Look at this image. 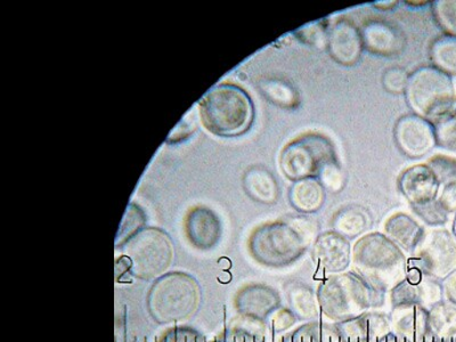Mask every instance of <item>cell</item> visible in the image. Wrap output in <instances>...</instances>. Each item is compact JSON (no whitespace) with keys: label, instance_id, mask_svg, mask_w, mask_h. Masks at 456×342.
<instances>
[{"label":"cell","instance_id":"6da1fadb","mask_svg":"<svg viewBox=\"0 0 456 342\" xmlns=\"http://www.w3.org/2000/svg\"><path fill=\"white\" fill-rule=\"evenodd\" d=\"M350 267L373 291L386 295L406 279L410 262L385 234L369 233L354 246Z\"/></svg>","mask_w":456,"mask_h":342},{"label":"cell","instance_id":"7a4b0ae2","mask_svg":"<svg viewBox=\"0 0 456 342\" xmlns=\"http://www.w3.org/2000/svg\"><path fill=\"white\" fill-rule=\"evenodd\" d=\"M203 127L219 137H238L251 128L255 107L249 94L234 84L214 86L200 101Z\"/></svg>","mask_w":456,"mask_h":342},{"label":"cell","instance_id":"3957f363","mask_svg":"<svg viewBox=\"0 0 456 342\" xmlns=\"http://www.w3.org/2000/svg\"><path fill=\"white\" fill-rule=\"evenodd\" d=\"M312 239L306 218L291 219L256 227L248 246L256 263L266 267L283 268L305 255Z\"/></svg>","mask_w":456,"mask_h":342},{"label":"cell","instance_id":"277c9868","mask_svg":"<svg viewBox=\"0 0 456 342\" xmlns=\"http://www.w3.org/2000/svg\"><path fill=\"white\" fill-rule=\"evenodd\" d=\"M317 301L325 319L344 323L382 304V297L353 272L328 275L317 289Z\"/></svg>","mask_w":456,"mask_h":342},{"label":"cell","instance_id":"5b68a950","mask_svg":"<svg viewBox=\"0 0 456 342\" xmlns=\"http://www.w3.org/2000/svg\"><path fill=\"white\" fill-rule=\"evenodd\" d=\"M201 303V289L197 280L185 273L161 276L149 293L151 315L160 324L176 323L192 317Z\"/></svg>","mask_w":456,"mask_h":342},{"label":"cell","instance_id":"8992f818","mask_svg":"<svg viewBox=\"0 0 456 342\" xmlns=\"http://www.w3.org/2000/svg\"><path fill=\"white\" fill-rule=\"evenodd\" d=\"M405 95L415 114L434 122L450 114L455 102L449 77L431 67L418 69L410 76Z\"/></svg>","mask_w":456,"mask_h":342},{"label":"cell","instance_id":"52a82bcc","mask_svg":"<svg viewBox=\"0 0 456 342\" xmlns=\"http://www.w3.org/2000/svg\"><path fill=\"white\" fill-rule=\"evenodd\" d=\"M338 161L335 145L319 133H306L284 146L280 156L283 174L291 181L317 178L332 162Z\"/></svg>","mask_w":456,"mask_h":342},{"label":"cell","instance_id":"ba28073f","mask_svg":"<svg viewBox=\"0 0 456 342\" xmlns=\"http://www.w3.org/2000/svg\"><path fill=\"white\" fill-rule=\"evenodd\" d=\"M121 248L129 260L133 276L137 279H160L173 264V242L160 228H142Z\"/></svg>","mask_w":456,"mask_h":342},{"label":"cell","instance_id":"9c48e42d","mask_svg":"<svg viewBox=\"0 0 456 342\" xmlns=\"http://www.w3.org/2000/svg\"><path fill=\"white\" fill-rule=\"evenodd\" d=\"M410 267L431 279L444 281L456 271V238L443 228L425 231L411 255Z\"/></svg>","mask_w":456,"mask_h":342},{"label":"cell","instance_id":"30bf717a","mask_svg":"<svg viewBox=\"0 0 456 342\" xmlns=\"http://www.w3.org/2000/svg\"><path fill=\"white\" fill-rule=\"evenodd\" d=\"M389 297L393 308L419 305L430 311L443 300V285L417 268L410 267L406 279L389 292Z\"/></svg>","mask_w":456,"mask_h":342},{"label":"cell","instance_id":"8fae6325","mask_svg":"<svg viewBox=\"0 0 456 342\" xmlns=\"http://www.w3.org/2000/svg\"><path fill=\"white\" fill-rule=\"evenodd\" d=\"M394 135L402 152L412 159L426 156L436 144L434 126L415 113L397 121Z\"/></svg>","mask_w":456,"mask_h":342},{"label":"cell","instance_id":"7c38bea8","mask_svg":"<svg viewBox=\"0 0 456 342\" xmlns=\"http://www.w3.org/2000/svg\"><path fill=\"white\" fill-rule=\"evenodd\" d=\"M312 256L321 272L339 274L347 271L352 264V247L348 239L336 231L324 232L317 236Z\"/></svg>","mask_w":456,"mask_h":342},{"label":"cell","instance_id":"4fadbf2b","mask_svg":"<svg viewBox=\"0 0 456 342\" xmlns=\"http://www.w3.org/2000/svg\"><path fill=\"white\" fill-rule=\"evenodd\" d=\"M327 46L336 62L345 67L355 65L364 48L360 28L348 19H338L328 30Z\"/></svg>","mask_w":456,"mask_h":342},{"label":"cell","instance_id":"5bb4252c","mask_svg":"<svg viewBox=\"0 0 456 342\" xmlns=\"http://www.w3.org/2000/svg\"><path fill=\"white\" fill-rule=\"evenodd\" d=\"M185 232L195 248L209 250L221 240V219L209 208L195 207L186 216Z\"/></svg>","mask_w":456,"mask_h":342},{"label":"cell","instance_id":"9a60e30c","mask_svg":"<svg viewBox=\"0 0 456 342\" xmlns=\"http://www.w3.org/2000/svg\"><path fill=\"white\" fill-rule=\"evenodd\" d=\"M281 306L279 292L266 285H249L238 293L235 307L244 317L265 321Z\"/></svg>","mask_w":456,"mask_h":342},{"label":"cell","instance_id":"2e32d148","mask_svg":"<svg viewBox=\"0 0 456 342\" xmlns=\"http://www.w3.org/2000/svg\"><path fill=\"white\" fill-rule=\"evenodd\" d=\"M399 190L411 205L420 206L434 201L438 192L439 182L426 165L410 167L398 181Z\"/></svg>","mask_w":456,"mask_h":342},{"label":"cell","instance_id":"e0dca14e","mask_svg":"<svg viewBox=\"0 0 456 342\" xmlns=\"http://www.w3.org/2000/svg\"><path fill=\"white\" fill-rule=\"evenodd\" d=\"M393 331L410 342H425L431 335L429 309L419 305H407L393 308Z\"/></svg>","mask_w":456,"mask_h":342},{"label":"cell","instance_id":"ac0fdd59","mask_svg":"<svg viewBox=\"0 0 456 342\" xmlns=\"http://www.w3.org/2000/svg\"><path fill=\"white\" fill-rule=\"evenodd\" d=\"M364 48L379 56L398 54L404 47L402 32L385 21H370L361 32Z\"/></svg>","mask_w":456,"mask_h":342},{"label":"cell","instance_id":"d6986e66","mask_svg":"<svg viewBox=\"0 0 456 342\" xmlns=\"http://www.w3.org/2000/svg\"><path fill=\"white\" fill-rule=\"evenodd\" d=\"M425 230L409 215L397 213L385 223V235L407 254H413Z\"/></svg>","mask_w":456,"mask_h":342},{"label":"cell","instance_id":"ffe728a7","mask_svg":"<svg viewBox=\"0 0 456 342\" xmlns=\"http://www.w3.org/2000/svg\"><path fill=\"white\" fill-rule=\"evenodd\" d=\"M243 189L252 200L273 205L279 199V184L274 175L264 167H252L243 176Z\"/></svg>","mask_w":456,"mask_h":342},{"label":"cell","instance_id":"44dd1931","mask_svg":"<svg viewBox=\"0 0 456 342\" xmlns=\"http://www.w3.org/2000/svg\"><path fill=\"white\" fill-rule=\"evenodd\" d=\"M289 200L301 214L317 213L325 202V189L319 179L304 178L293 183Z\"/></svg>","mask_w":456,"mask_h":342},{"label":"cell","instance_id":"7402d4cb","mask_svg":"<svg viewBox=\"0 0 456 342\" xmlns=\"http://www.w3.org/2000/svg\"><path fill=\"white\" fill-rule=\"evenodd\" d=\"M333 230L346 239L357 238L370 226V216L365 208L347 206L342 208L333 217Z\"/></svg>","mask_w":456,"mask_h":342},{"label":"cell","instance_id":"603a6c76","mask_svg":"<svg viewBox=\"0 0 456 342\" xmlns=\"http://www.w3.org/2000/svg\"><path fill=\"white\" fill-rule=\"evenodd\" d=\"M322 342H372L366 335L362 317L344 323L322 324Z\"/></svg>","mask_w":456,"mask_h":342},{"label":"cell","instance_id":"cb8c5ba5","mask_svg":"<svg viewBox=\"0 0 456 342\" xmlns=\"http://www.w3.org/2000/svg\"><path fill=\"white\" fill-rule=\"evenodd\" d=\"M431 335L439 339H449L456 335V305L442 300L429 311Z\"/></svg>","mask_w":456,"mask_h":342},{"label":"cell","instance_id":"d4e9b609","mask_svg":"<svg viewBox=\"0 0 456 342\" xmlns=\"http://www.w3.org/2000/svg\"><path fill=\"white\" fill-rule=\"evenodd\" d=\"M288 301L298 320L312 321L319 316L317 296L306 285H295L291 288L288 292Z\"/></svg>","mask_w":456,"mask_h":342},{"label":"cell","instance_id":"484cf974","mask_svg":"<svg viewBox=\"0 0 456 342\" xmlns=\"http://www.w3.org/2000/svg\"><path fill=\"white\" fill-rule=\"evenodd\" d=\"M259 86L264 96L278 107L293 108L298 104V94L296 89L283 80H264Z\"/></svg>","mask_w":456,"mask_h":342},{"label":"cell","instance_id":"4316f807","mask_svg":"<svg viewBox=\"0 0 456 342\" xmlns=\"http://www.w3.org/2000/svg\"><path fill=\"white\" fill-rule=\"evenodd\" d=\"M431 61L439 70L456 73V38L441 37L431 46Z\"/></svg>","mask_w":456,"mask_h":342},{"label":"cell","instance_id":"83f0119b","mask_svg":"<svg viewBox=\"0 0 456 342\" xmlns=\"http://www.w3.org/2000/svg\"><path fill=\"white\" fill-rule=\"evenodd\" d=\"M145 223L144 213L135 205H130L126 211L124 221L116 240L117 247H122L128 240L142 230Z\"/></svg>","mask_w":456,"mask_h":342},{"label":"cell","instance_id":"f1b7e54d","mask_svg":"<svg viewBox=\"0 0 456 342\" xmlns=\"http://www.w3.org/2000/svg\"><path fill=\"white\" fill-rule=\"evenodd\" d=\"M436 142L442 148L456 152V116L447 114L435 122Z\"/></svg>","mask_w":456,"mask_h":342},{"label":"cell","instance_id":"f546056e","mask_svg":"<svg viewBox=\"0 0 456 342\" xmlns=\"http://www.w3.org/2000/svg\"><path fill=\"white\" fill-rule=\"evenodd\" d=\"M281 335L279 342H322V325L319 322H309Z\"/></svg>","mask_w":456,"mask_h":342},{"label":"cell","instance_id":"4dcf8cb0","mask_svg":"<svg viewBox=\"0 0 456 342\" xmlns=\"http://www.w3.org/2000/svg\"><path fill=\"white\" fill-rule=\"evenodd\" d=\"M414 213L430 226L444 225L447 221V211L441 202L430 201L425 205L412 207Z\"/></svg>","mask_w":456,"mask_h":342},{"label":"cell","instance_id":"1f68e13d","mask_svg":"<svg viewBox=\"0 0 456 342\" xmlns=\"http://www.w3.org/2000/svg\"><path fill=\"white\" fill-rule=\"evenodd\" d=\"M434 15L444 30L456 36V2L435 3Z\"/></svg>","mask_w":456,"mask_h":342},{"label":"cell","instance_id":"d6a6232c","mask_svg":"<svg viewBox=\"0 0 456 342\" xmlns=\"http://www.w3.org/2000/svg\"><path fill=\"white\" fill-rule=\"evenodd\" d=\"M409 79V73L405 70L401 68H392L385 72L382 83H384L386 91L401 95V94L406 92Z\"/></svg>","mask_w":456,"mask_h":342},{"label":"cell","instance_id":"836d02e7","mask_svg":"<svg viewBox=\"0 0 456 342\" xmlns=\"http://www.w3.org/2000/svg\"><path fill=\"white\" fill-rule=\"evenodd\" d=\"M428 167L433 171L439 183L456 176V161H454V159L436 156L430 159Z\"/></svg>","mask_w":456,"mask_h":342},{"label":"cell","instance_id":"e575fe53","mask_svg":"<svg viewBox=\"0 0 456 342\" xmlns=\"http://www.w3.org/2000/svg\"><path fill=\"white\" fill-rule=\"evenodd\" d=\"M319 181L324 189L332 191V192L340 191L344 185V176H342L339 162L335 161L325 167L319 176Z\"/></svg>","mask_w":456,"mask_h":342},{"label":"cell","instance_id":"d590c367","mask_svg":"<svg viewBox=\"0 0 456 342\" xmlns=\"http://www.w3.org/2000/svg\"><path fill=\"white\" fill-rule=\"evenodd\" d=\"M298 321V317L295 315L291 309L279 308L274 313V317H273V330H274L276 335L288 332L289 330L295 327Z\"/></svg>","mask_w":456,"mask_h":342},{"label":"cell","instance_id":"8d00e7d4","mask_svg":"<svg viewBox=\"0 0 456 342\" xmlns=\"http://www.w3.org/2000/svg\"><path fill=\"white\" fill-rule=\"evenodd\" d=\"M304 32H299V35H303L301 40H305V43L316 44L320 40H323L327 44L328 30L325 28L324 24L314 23L311 26L303 28Z\"/></svg>","mask_w":456,"mask_h":342},{"label":"cell","instance_id":"74e56055","mask_svg":"<svg viewBox=\"0 0 456 342\" xmlns=\"http://www.w3.org/2000/svg\"><path fill=\"white\" fill-rule=\"evenodd\" d=\"M162 342H205V340L193 330L174 329L167 333Z\"/></svg>","mask_w":456,"mask_h":342},{"label":"cell","instance_id":"f35d334b","mask_svg":"<svg viewBox=\"0 0 456 342\" xmlns=\"http://www.w3.org/2000/svg\"><path fill=\"white\" fill-rule=\"evenodd\" d=\"M441 205L445 208L447 213L456 208V182L451 183L443 191L442 198L439 200Z\"/></svg>","mask_w":456,"mask_h":342},{"label":"cell","instance_id":"ab89813d","mask_svg":"<svg viewBox=\"0 0 456 342\" xmlns=\"http://www.w3.org/2000/svg\"><path fill=\"white\" fill-rule=\"evenodd\" d=\"M444 297L450 303L456 305V271L452 273L449 278L443 281Z\"/></svg>","mask_w":456,"mask_h":342},{"label":"cell","instance_id":"60d3db41","mask_svg":"<svg viewBox=\"0 0 456 342\" xmlns=\"http://www.w3.org/2000/svg\"><path fill=\"white\" fill-rule=\"evenodd\" d=\"M378 342H410L404 339V338H402L401 336L396 335V333L390 332L388 335L382 338V339L379 340Z\"/></svg>","mask_w":456,"mask_h":342},{"label":"cell","instance_id":"b9f144b4","mask_svg":"<svg viewBox=\"0 0 456 342\" xmlns=\"http://www.w3.org/2000/svg\"><path fill=\"white\" fill-rule=\"evenodd\" d=\"M219 281H221V282H223V283L230 282L231 275L228 274L227 272H224L223 274L221 276H219Z\"/></svg>","mask_w":456,"mask_h":342},{"label":"cell","instance_id":"7bdbcfd3","mask_svg":"<svg viewBox=\"0 0 456 342\" xmlns=\"http://www.w3.org/2000/svg\"><path fill=\"white\" fill-rule=\"evenodd\" d=\"M219 265H221L223 270H228V268H230V266H231V264H230V262H228L227 259H222L221 263H219Z\"/></svg>","mask_w":456,"mask_h":342},{"label":"cell","instance_id":"ee69618b","mask_svg":"<svg viewBox=\"0 0 456 342\" xmlns=\"http://www.w3.org/2000/svg\"><path fill=\"white\" fill-rule=\"evenodd\" d=\"M425 342H444V340L439 339V338H437V337L430 335L429 337L427 338Z\"/></svg>","mask_w":456,"mask_h":342},{"label":"cell","instance_id":"f6af8a7d","mask_svg":"<svg viewBox=\"0 0 456 342\" xmlns=\"http://www.w3.org/2000/svg\"><path fill=\"white\" fill-rule=\"evenodd\" d=\"M444 342H456V335L449 338V339H443Z\"/></svg>","mask_w":456,"mask_h":342},{"label":"cell","instance_id":"bcb514c9","mask_svg":"<svg viewBox=\"0 0 456 342\" xmlns=\"http://www.w3.org/2000/svg\"><path fill=\"white\" fill-rule=\"evenodd\" d=\"M454 236L456 238V218H455V223H454Z\"/></svg>","mask_w":456,"mask_h":342}]
</instances>
